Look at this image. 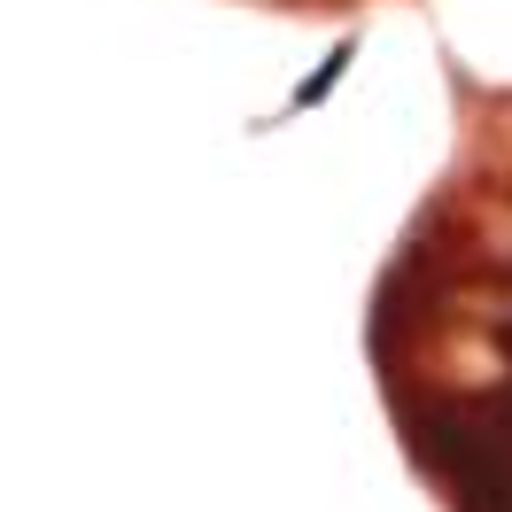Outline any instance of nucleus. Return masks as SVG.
<instances>
[{
    "label": "nucleus",
    "mask_w": 512,
    "mask_h": 512,
    "mask_svg": "<svg viewBox=\"0 0 512 512\" xmlns=\"http://www.w3.org/2000/svg\"><path fill=\"white\" fill-rule=\"evenodd\" d=\"M342 63H350V47H334V55H326V70H311V78H303V86H295V101H319L326 86H334V78H342Z\"/></svg>",
    "instance_id": "obj_1"
}]
</instances>
